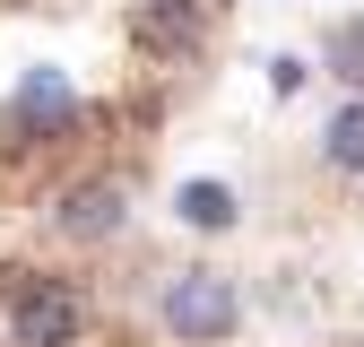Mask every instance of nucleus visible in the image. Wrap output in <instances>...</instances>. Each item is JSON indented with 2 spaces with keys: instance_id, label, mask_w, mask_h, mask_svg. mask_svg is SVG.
Here are the masks:
<instances>
[{
  "instance_id": "5",
  "label": "nucleus",
  "mask_w": 364,
  "mask_h": 347,
  "mask_svg": "<svg viewBox=\"0 0 364 347\" xmlns=\"http://www.w3.org/2000/svg\"><path fill=\"white\" fill-rule=\"evenodd\" d=\"M18 122H26V130H61V122H78V96H70V78L35 70V78L18 87Z\"/></svg>"
},
{
  "instance_id": "3",
  "label": "nucleus",
  "mask_w": 364,
  "mask_h": 347,
  "mask_svg": "<svg viewBox=\"0 0 364 347\" xmlns=\"http://www.w3.org/2000/svg\"><path fill=\"white\" fill-rule=\"evenodd\" d=\"M53 226H61V235H78V243H105V235H122V191H113V183H87V191H61Z\"/></svg>"
},
{
  "instance_id": "8",
  "label": "nucleus",
  "mask_w": 364,
  "mask_h": 347,
  "mask_svg": "<svg viewBox=\"0 0 364 347\" xmlns=\"http://www.w3.org/2000/svg\"><path fill=\"white\" fill-rule=\"evenodd\" d=\"M321 61H330V70H338L347 87H364V26H338V35H330V53H321Z\"/></svg>"
},
{
  "instance_id": "6",
  "label": "nucleus",
  "mask_w": 364,
  "mask_h": 347,
  "mask_svg": "<svg viewBox=\"0 0 364 347\" xmlns=\"http://www.w3.org/2000/svg\"><path fill=\"white\" fill-rule=\"evenodd\" d=\"M173 217L200 226V235H225V226H235V191H225V183H182L173 191Z\"/></svg>"
},
{
  "instance_id": "7",
  "label": "nucleus",
  "mask_w": 364,
  "mask_h": 347,
  "mask_svg": "<svg viewBox=\"0 0 364 347\" xmlns=\"http://www.w3.org/2000/svg\"><path fill=\"white\" fill-rule=\"evenodd\" d=\"M321 156H330L338 174H364V96H347V105L330 113V130H321Z\"/></svg>"
},
{
  "instance_id": "9",
  "label": "nucleus",
  "mask_w": 364,
  "mask_h": 347,
  "mask_svg": "<svg viewBox=\"0 0 364 347\" xmlns=\"http://www.w3.org/2000/svg\"><path fill=\"white\" fill-rule=\"evenodd\" d=\"M355 347H364V338H355Z\"/></svg>"
},
{
  "instance_id": "1",
  "label": "nucleus",
  "mask_w": 364,
  "mask_h": 347,
  "mask_svg": "<svg viewBox=\"0 0 364 347\" xmlns=\"http://www.w3.org/2000/svg\"><path fill=\"white\" fill-rule=\"evenodd\" d=\"M78 330H87V295L70 278L18 269V287H9V338L18 347H78Z\"/></svg>"
},
{
  "instance_id": "4",
  "label": "nucleus",
  "mask_w": 364,
  "mask_h": 347,
  "mask_svg": "<svg viewBox=\"0 0 364 347\" xmlns=\"http://www.w3.org/2000/svg\"><path fill=\"white\" fill-rule=\"evenodd\" d=\"M139 43L148 53H191L200 43V0H148L139 9Z\"/></svg>"
},
{
  "instance_id": "2",
  "label": "nucleus",
  "mask_w": 364,
  "mask_h": 347,
  "mask_svg": "<svg viewBox=\"0 0 364 347\" xmlns=\"http://www.w3.org/2000/svg\"><path fill=\"white\" fill-rule=\"evenodd\" d=\"M235 278H217V269H182L173 287H165V330L173 338H191V347H208V338H225L235 330Z\"/></svg>"
}]
</instances>
